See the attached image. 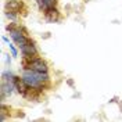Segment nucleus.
Wrapping results in <instances>:
<instances>
[{"instance_id": "6", "label": "nucleus", "mask_w": 122, "mask_h": 122, "mask_svg": "<svg viewBox=\"0 0 122 122\" xmlns=\"http://www.w3.org/2000/svg\"><path fill=\"white\" fill-rule=\"evenodd\" d=\"M22 7H24L22 1H18V0H8L7 3H6V6H4L6 10H8V11H15V13L21 11Z\"/></svg>"}, {"instance_id": "3", "label": "nucleus", "mask_w": 122, "mask_h": 122, "mask_svg": "<svg viewBox=\"0 0 122 122\" xmlns=\"http://www.w3.org/2000/svg\"><path fill=\"white\" fill-rule=\"evenodd\" d=\"M45 17L49 22H58L60 21V11L56 7H51L45 11Z\"/></svg>"}, {"instance_id": "1", "label": "nucleus", "mask_w": 122, "mask_h": 122, "mask_svg": "<svg viewBox=\"0 0 122 122\" xmlns=\"http://www.w3.org/2000/svg\"><path fill=\"white\" fill-rule=\"evenodd\" d=\"M22 69H33V71H40V72H47L49 71V65L43 58L36 57V58H26L24 57L21 61Z\"/></svg>"}, {"instance_id": "7", "label": "nucleus", "mask_w": 122, "mask_h": 122, "mask_svg": "<svg viewBox=\"0 0 122 122\" xmlns=\"http://www.w3.org/2000/svg\"><path fill=\"white\" fill-rule=\"evenodd\" d=\"M8 117H10V108L4 103H1V106H0V119L6 121Z\"/></svg>"}, {"instance_id": "11", "label": "nucleus", "mask_w": 122, "mask_h": 122, "mask_svg": "<svg viewBox=\"0 0 122 122\" xmlns=\"http://www.w3.org/2000/svg\"><path fill=\"white\" fill-rule=\"evenodd\" d=\"M1 40H3V42H6V43H10V40H8L6 36H3V38H1Z\"/></svg>"}, {"instance_id": "2", "label": "nucleus", "mask_w": 122, "mask_h": 122, "mask_svg": "<svg viewBox=\"0 0 122 122\" xmlns=\"http://www.w3.org/2000/svg\"><path fill=\"white\" fill-rule=\"evenodd\" d=\"M20 50H21L22 56H24V57H26V58H36V57H39L38 49H36L35 42H33L32 39L28 40V43H25L24 46H21V47H20Z\"/></svg>"}, {"instance_id": "9", "label": "nucleus", "mask_w": 122, "mask_h": 122, "mask_svg": "<svg viewBox=\"0 0 122 122\" xmlns=\"http://www.w3.org/2000/svg\"><path fill=\"white\" fill-rule=\"evenodd\" d=\"M8 47H10V51H11V56H13V57H17V56H18V51H17L15 46L13 45V43H8Z\"/></svg>"}, {"instance_id": "10", "label": "nucleus", "mask_w": 122, "mask_h": 122, "mask_svg": "<svg viewBox=\"0 0 122 122\" xmlns=\"http://www.w3.org/2000/svg\"><path fill=\"white\" fill-rule=\"evenodd\" d=\"M67 83H68L69 86H71V87L74 86V82H72V79H68V81H67Z\"/></svg>"}, {"instance_id": "5", "label": "nucleus", "mask_w": 122, "mask_h": 122, "mask_svg": "<svg viewBox=\"0 0 122 122\" xmlns=\"http://www.w3.org/2000/svg\"><path fill=\"white\" fill-rule=\"evenodd\" d=\"M36 4H38L39 10L45 13L46 10L57 6V0H36Z\"/></svg>"}, {"instance_id": "8", "label": "nucleus", "mask_w": 122, "mask_h": 122, "mask_svg": "<svg viewBox=\"0 0 122 122\" xmlns=\"http://www.w3.org/2000/svg\"><path fill=\"white\" fill-rule=\"evenodd\" d=\"M6 17H7L8 20H11V21H15L17 20V13L15 11H8V10H6Z\"/></svg>"}, {"instance_id": "4", "label": "nucleus", "mask_w": 122, "mask_h": 122, "mask_svg": "<svg viewBox=\"0 0 122 122\" xmlns=\"http://www.w3.org/2000/svg\"><path fill=\"white\" fill-rule=\"evenodd\" d=\"M28 89H29V86L25 83V81L22 79V76H21V78H17V81H15V90H17V93H20L21 96L25 97Z\"/></svg>"}]
</instances>
